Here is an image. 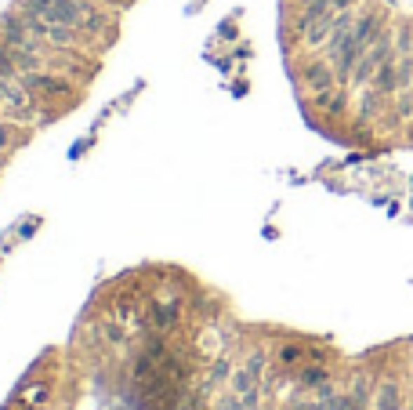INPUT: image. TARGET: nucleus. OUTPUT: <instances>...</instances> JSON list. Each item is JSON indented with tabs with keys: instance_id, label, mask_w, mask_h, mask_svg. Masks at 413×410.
Wrapping results in <instances>:
<instances>
[{
	"instance_id": "nucleus-10",
	"label": "nucleus",
	"mask_w": 413,
	"mask_h": 410,
	"mask_svg": "<svg viewBox=\"0 0 413 410\" xmlns=\"http://www.w3.org/2000/svg\"><path fill=\"white\" fill-rule=\"evenodd\" d=\"M287 410H301V406H297V403H290V406H287Z\"/></svg>"
},
{
	"instance_id": "nucleus-6",
	"label": "nucleus",
	"mask_w": 413,
	"mask_h": 410,
	"mask_svg": "<svg viewBox=\"0 0 413 410\" xmlns=\"http://www.w3.org/2000/svg\"><path fill=\"white\" fill-rule=\"evenodd\" d=\"M374 410H406V403H402V392H399V385H395V381H384V385L377 388Z\"/></svg>"
},
{
	"instance_id": "nucleus-9",
	"label": "nucleus",
	"mask_w": 413,
	"mask_h": 410,
	"mask_svg": "<svg viewBox=\"0 0 413 410\" xmlns=\"http://www.w3.org/2000/svg\"><path fill=\"white\" fill-rule=\"evenodd\" d=\"M98 4H116V8H123V0H98Z\"/></svg>"
},
{
	"instance_id": "nucleus-4",
	"label": "nucleus",
	"mask_w": 413,
	"mask_h": 410,
	"mask_svg": "<svg viewBox=\"0 0 413 410\" xmlns=\"http://www.w3.org/2000/svg\"><path fill=\"white\" fill-rule=\"evenodd\" d=\"M22 142H26V131H22L18 120H0V153H11V149H18Z\"/></svg>"
},
{
	"instance_id": "nucleus-2",
	"label": "nucleus",
	"mask_w": 413,
	"mask_h": 410,
	"mask_svg": "<svg viewBox=\"0 0 413 410\" xmlns=\"http://www.w3.org/2000/svg\"><path fill=\"white\" fill-rule=\"evenodd\" d=\"M304 84L312 88V95L330 91V88H337V73H334V66H330L326 58H316V62H309V66H304Z\"/></svg>"
},
{
	"instance_id": "nucleus-8",
	"label": "nucleus",
	"mask_w": 413,
	"mask_h": 410,
	"mask_svg": "<svg viewBox=\"0 0 413 410\" xmlns=\"http://www.w3.org/2000/svg\"><path fill=\"white\" fill-rule=\"evenodd\" d=\"M15 77H22V73H18L15 58H11V48L0 40V80H15Z\"/></svg>"
},
{
	"instance_id": "nucleus-1",
	"label": "nucleus",
	"mask_w": 413,
	"mask_h": 410,
	"mask_svg": "<svg viewBox=\"0 0 413 410\" xmlns=\"http://www.w3.org/2000/svg\"><path fill=\"white\" fill-rule=\"evenodd\" d=\"M18 80H22V88H26L33 98H40V102H51V98H65V102H69L73 98V84L65 77H58V73L40 70V73H22Z\"/></svg>"
},
{
	"instance_id": "nucleus-5",
	"label": "nucleus",
	"mask_w": 413,
	"mask_h": 410,
	"mask_svg": "<svg viewBox=\"0 0 413 410\" xmlns=\"http://www.w3.org/2000/svg\"><path fill=\"white\" fill-rule=\"evenodd\" d=\"M304 359H309V349H304V345H297V341H287V345L276 352V363L283 366V371H297Z\"/></svg>"
},
{
	"instance_id": "nucleus-7",
	"label": "nucleus",
	"mask_w": 413,
	"mask_h": 410,
	"mask_svg": "<svg viewBox=\"0 0 413 410\" xmlns=\"http://www.w3.org/2000/svg\"><path fill=\"white\" fill-rule=\"evenodd\" d=\"M48 396H51V385L48 381H33L29 388H22V392H18V399L26 403V406H43V399H48Z\"/></svg>"
},
{
	"instance_id": "nucleus-3",
	"label": "nucleus",
	"mask_w": 413,
	"mask_h": 410,
	"mask_svg": "<svg viewBox=\"0 0 413 410\" xmlns=\"http://www.w3.org/2000/svg\"><path fill=\"white\" fill-rule=\"evenodd\" d=\"M174 323H178V305H170V301H156L145 316V327L152 334H163L167 327H174Z\"/></svg>"
}]
</instances>
